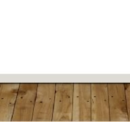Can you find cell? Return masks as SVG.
I'll return each instance as SVG.
<instances>
[{"label":"cell","instance_id":"obj_4","mask_svg":"<svg viewBox=\"0 0 130 122\" xmlns=\"http://www.w3.org/2000/svg\"><path fill=\"white\" fill-rule=\"evenodd\" d=\"M108 84L110 121H129L123 83Z\"/></svg>","mask_w":130,"mask_h":122},{"label":"cell","instance_id":"obj_3","mask_svg":"<svg viewBox=\"0 0 130 122\" xmlns=\"http://www.w3.org/2000/svg\"><path fill=\"white\" fill-rule=\"evenodd\" d=\"M91 84L74 83L72 121H91Z\"/></svg>","mask_w":130,"mask_h":122},{"label":"cell","instance_id":"obj_5","mask_svg":"<svg viewBox=\"0 0 130 122\" xmlns=\"http://www.w3.org/2000/svg\"><path fill=\"white\" fill-rule=\"evenodd\" d=\"M91 121H110L107 83H91Z\"/></svg>","mask_w":130,"mask_h":122},{"label":"cell","instance_id":"obj_2","mask_svg":"<svg viewBox=\"0 0 130 122\" xmlns=\"http://www.w3.org/2000/svg\"><path fill=\"white\" fill-rule=\"evenodd\" d=\"M73 104V83H56L52 121H72Z\"/></svg>","mask_w":130,"mask_h":122},{"label":"cell","instance_id":"obj_1","mask_svg":"<svg viewBox=\"0 0 130 122\" xmlns=\"http://www.w3.org/2000/svg\"><path fill=\"white\" fill-rule=\"evenodd\" d=\"M56 83H37L32 121H52Z\"/></svg>","mask_w":130,"mask_h":122},{"label":"cell","instance_id":"obj_6","mask_svg":"<svg viewBox=\"0 0 130 122\" xmlns=\"http://www.w3.org/2000/svg\"><path fill=\"white\" fill-rule=\"evenodd\" d=\"M124 85H125V89L128 118H129V121H130V83H124Z\"/></svg>","mask_w":130,"mask_h":122}]
</instances>
